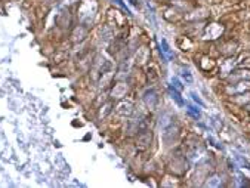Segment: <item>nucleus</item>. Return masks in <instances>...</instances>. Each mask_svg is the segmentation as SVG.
I'll return each mask as SVG.
<instances>
[{
  "label": "nucleus",
  "instance_id": "nucleus-1",
  "mask_svg": "<svg viewBox=\"0 0 250 188\" xmlns=\"http://www.w3.org/2000/svg\"><path fill=\"white\" fill-rule=\"evenodd\" d=\"M161 45H163V52H164L167 56H170V49H169V46H167L166 40H161Z\"/></svg>",
  "mask_w": 250,
  "mask_h": 188
}]
</instances>
